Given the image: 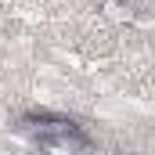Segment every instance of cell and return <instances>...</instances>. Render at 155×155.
Listing matches in <instances>:
<instances>
[{
	"label": "cell",
	"mask_w": 155,
	"mask_h": 155,
	"mask_svg": "<svg viewBox=\"0 0 155 155\" xmlns=\"http://www.w3.org/2000/svg\"><path fill=\"white\" fill-rule=\"evenodd\" d=\"M101 18L112 25H130V22H137V11L130 0H101Z\"/></svg>",
	"instance_id": "6da1fadb"
}]
</instances>
